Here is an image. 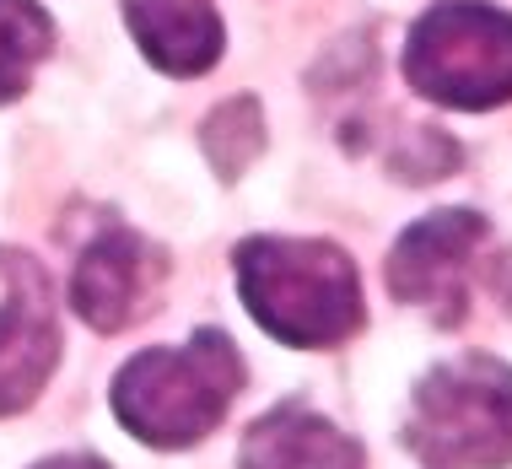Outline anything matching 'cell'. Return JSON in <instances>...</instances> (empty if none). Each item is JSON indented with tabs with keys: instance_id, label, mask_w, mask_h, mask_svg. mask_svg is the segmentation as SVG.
<instances>
[{
	"instance_id": "1",
	"label": "cell",
	"mask_w": 512,
	"mask_h": 469,
	"mask_svg": "<svg viewBox=\"0 0 512 469\" xmlns=\"http://www.w3.org/2000/svg\"><path fill=\"white\" fill-rule=\"evenodd\" d=\"M254 324L281 346L324 351L362 329V281L345 248L324 238H248L232 254Z\"/></svg>"
},
{
	"instance_id": "2",
	"label": "cell",
	"mask_w": 512,
	"mask_h": 469,
	"mask_svg": "<svg viewBox=\"0 0 512 469\" xmlns=\"http://www.w3.org/2000/svg\"><path fill=\"white\" fill-rule=\"evenodd\" d=\"M243 356L221 329H195L184 346H151L119 367L114 416L151 448H195L243 394Z\"/></svg>"
},
{
	"instance_id": "3",
	"label": "cell",
	"mask_w": 512,
	"mask_h": 469,
	"mask_svg": "<svg viewBox=\"0 0 512 469\" xmlns=\"http://www.w3.org/2000/svg\"><path fill=\"white\" fill-rule=\"evenodd\" d=\"M405 448L421 469H512V367L453 356L410 394Z\"/></svg>"
},
{
	"instance_id": "4",
	"label": "cell",
	"mask_w": 512,
	"mask_h": 469,
	"mask_svg": "<svg viewBox=\"0 0 512 469\" xmlns=\"http://www.w3.org/2000/svg\"><path fill=\"white\" fill-rule=\"evenodd\" d=\"M405 81L442 108L512 103V11L486 0H437L405 38Z\"/></svg>"
},
{
	"instance_id": "5",
	"label": "cell",
	"mask_w": 512,
	"mask_h": 469,
	"mask_svg": "<svg viewBox=\"0 0 512 469\" xmlns=\"http://www.w3.org/2000/svg\"><path fill=\"white\" fill-rule=\"evenodd\" d=\"M60 362L54 286L22 248H0V416H17L44 394Z\"/></svg>"
},
{
	"instance_id": "6",
	"label": "cell",
	"mask_w": 512,
	"mask_h": 469,
	"mask_svg": "<svg viewBox=\"0 0 512 469\" xmlns=\"http://www.w3.org/2000/svg\"><path fill=\"white\" fill-rule=\"evenodd\" d=\"M486 243V216L480 211H432L415 227L399 232L389 254V292L410 308H432L442 324H459L469 313V270Z\"/></svg>"
},
{
	"instance_id": "7",
	"label": "cell",
	"mask_w": 512,
	"mask_h": 469,
	"mask_svg": "<svg viewBox=\"0 0 512 469\" xmlns=\"http://www.w3.org/2000/svg\"><path fill=\"white\" fill-rule=\"evenodd\" d=\"M162 281H168V254L157 243H146L141 232L108 222L81 248L71 275V302L98 335H119V329H130L157 308Z\"/></svg>"
},
{
	"instance_id": "8",
	"label": "cell",
	"mask_w": 512,
	"mask_h": 469,
	"mask_svg": "<svg viewBox=\"0 0 512 469\" xmlns=\"http://www.w3.org/2000/svg\"><path fill=\"white\" fill-rule=\"evenodd\" d=\"M362 443L345 437L308 399H281L243 432L238 469H362Z\"/></svg>"
},
{
	"instance_id": "9",
	"label": "cell",
	"mask_w": 512,
	"mask_h": 469,
	"mask_svg": "<svg viewBox=\"0 0 512 469\" xmlns=\"http://www.w3.org/2000/svg\"><path fill=\"white\" fill-rule=\"evenodd\" d=\"M124 22L162 76H205L227 49L211 0H124Z\"/></svg>"
},
{
	"instance_id": "10",
	"label": "cell",
	"mask_w": 512,
	"mask_h": 469,
	"mask_svg": "<svg viewBox=\"0 0 512 469\" xmlns=\"http://www.w3.org/2000/svg\"><path fill=\"white\" fill-rule=\"evenodd\" d=\"M54 49V22L38 0H0V103H17Z\"/></svg>"
},
{
	"instance_id": "11",
	"label": "cell",
	"mask_w": 512,
	"mask_h": 469,
	"mask_svg": "<svg viewBox=\"0 0 512 469\" xmlns=\"http://www.w3.org/2000/svg\"><path fill=\"white\" fill-rule=\"evenodd\" d=\"M205 151H211L221 178H238L248 162L265 151V114L254 98H232L205 119Z\"/></svg>"
},
{
	"instance_id": "12",
	"label": "cell",
	"mask_w": 512,
	"mask_h": 469,
	"mask_svg": "<svg viewBox=\"0 0 512 469\" xmlns=\"http://www.w3.org/2000/svg\"><path fill=\"white\" fill-rule=\"evenodd\" d=\"M389 162L405 184H432V178H448L459 168V146L437 130H405V141L389 151Z\"/></svg>"
},
{
	"instance_id": "13",
	"label": "cell",
	"mask_w": 512,
	"mask_h": 469,
	"mask_svg": "<svg viewBox=\"0 0 512 469\" xmlns=\"http://www.w3.org/2000/svg\"><path fill=\"white\" fill-rule=\"evenodd\" d=\"M33 469H108V459H98V453H54V459L33 464Z\"/></svg>"
}]
</instances>
